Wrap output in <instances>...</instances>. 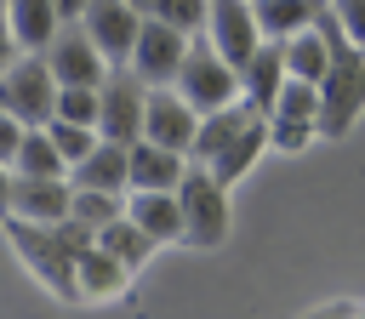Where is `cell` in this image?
Returning a JSON list of instances; mask_svg holds the SVG:
<instances>
[{"label": "cell", "mask_w": 365, "mask_h": 319, "mask_svg": "<svg viewBox=\"0 0 365 319\" xmlns=\"http://www.w3.org/2000/svg\"><path fill=\"white\" fill-rule=\"evenodd\" d=\"M251 114H257V108H251L245 97H240V103H228V108H211V114H200V131H194V148H188V160H200V165H205V160H211V154H217V148H222V142H228V137H234V131H240Z\"/></svg>", "instance_id": "24"}, {"label": "cell", "mask_w": 365, "mask_h": 319, "mask_svg": "<svg viewBox=\"0 0 365 319\" xmlns=\"http://www.w3.org/2000/svg\"><path fill=\"white\" fill-rule=\"evenodd\" d=\"M148 17H160V23L182 28V34H200L205 28V0H154Z\"/></svg>", "instance_id": "29"}, {"label": "cell", "mask_w": 365, "mask_h": 319, "mask_svg": "<svg viewBox=\"0 0 365 319\" xmlns=\"http://www.w3.org/2000/svg\"><path fill=\"white\" fill-rule=\"evenodd\" d=\"M11 171H17V177H68V165H63V154L51 148L46 125H29V131H23V142H17V154H11Z\"/></svg>", "instance_id": "25"}, {"label": "cell", "mask_w": 365, "mask_h": 319, "mask_svg": "<svg viewBox=\"0 0 365 319\" xmlns=\"http://www.w3.org/2000/svg\"><path fill=\"white\" fill-rule=\"evenodd\" d=\"M91 239H97V245H103V251H108L114 262H125L131 273H137V268H143V262H148V256L160 251V245H154V239H148V234H143V228H137V222H131L125 211H120L114 222H103V228H97Z\"/></svg>", "instance_id": "23"}, {"label": "cell", "mask_w": 365, "mask_h": 319, "mask_svg": "<svg viewBox=\"0 0 365 319\" xmlns=\"http://www.w3.org/2000/svg\"><path fill=\"white\" fill-rule=\"evenodd\" d=\"M68 182H74V188H108V194H125V142L97 137L91 154L68 165Z\"/></svg>", "instance_id": "19"}, {"label": "cell", "mask_w": 365, "mask_h": 319, "mask_svg": "<svg viewBox=\"0 0 365 319\" xmlns=\"http://www.w3.org/2000/svg\"><path fill=\"white\" fill-rule=\"evenodd\" d=\"M182 171H188V154L160 148V142H148V137L125 142V188H177Z\"/></svg>", "instance_id": "17"}, {"label": "cell", "mask_w": 365, "mask_h": 319, "mask_svg": "<svg viewBox=\"0 0 365 319\" xmlns=\"http://www.w3.org/2000/svg\"><path fill=\"white\" fill-rule=\"evenodd\" d=\"M51 114L57 120H74V125H97V85H57Z\"/></svg>", "instance_id": "28"}, {"label": "cell", "mask_w": 365, "mask_h": 319, "mask_svg": "<svg viewBox=\"0 0 365 319\" xmlns=\"http://www.w3.org/2000/svg\"><path fill=\"white\" fill-rule=\"evenodd\" d=\"M325 0H251V17L262 28V40H291L297 28H308L319 17Z\"/></svg>", "instance_id": "21"}, {"label": "cell", "mask_w": 365, "mask_h": 319, "mask_svg": "<svg viewBox=\"0 0 365 319\" xmlns=\"http://www.w3.org/2000/svg\"><path fill=\"white\" fill-rule=\"evenodd\" d=\"M51 103H57V80H51L46 57L40 51H17L0 68V108L17 114L23 125H46L51 120Z\"/></svg>", "instance_id": "5"}, {"label": "cell", "mask_w": 365, "mask_h": 319, "mask_svg": "<svg viewBox=\"0 0 365 319\" xmlns=\"http://www.w3.org/2000/svg\"><path fill=\"white\" fill-rule=\"evenodd\" d=\"M125 291H131V268L114 262V256L91 239V245L74 256V296H80V302H120Z\"/></svg>", "instance_id": "14"}, {"label": "cell", "mask_w": 365, "mask_h": 319, "mask_svg": "<svg viewBox=\"0 0 365 319\" xmlns=\"http://www.w3.org/2000/svg\"><path fill=\"white\" fill-rule=\"evenodd\" d=\"M0 234L11 239V251L23 256V268L57 296V302H80L74 296V256L91 245V228H80L74 216L63 222H29V216H0Z\"/></svg>", "instance_id": "1"}, {"label": "cell", "mask_w": 365, "mask_h": 319, "mask_svg": "<svg viewBox=\"0 0 365 319\" xmlns=\"http://www.w3.org/2000/svg\"><path fill=\"white\" fill-rule=\"evenodd\" d=\"M314 28H319L325 46H331V68L319 74V137H325V142H342V137L365 120V51L348 46V34L336 28L331 6H319Z\"/></svg>", "instance_id": "2"}, {"label": "cell", "mask_w": 365, "mask_h": 319, "mask_svg": "<svg viewBox=\"0 0 365 319\" xmlns=\"http://www.w3.org/2000/svg\"><path fill=\"white\" fill-rule=\"evenodd\" d=\"M188 40H194V34H182V28L160 23V17H143V23H137V40H131L125 68H131L143 85H171V80H177V68H182Z\"/></svg>", "instance_id": "7"}, {"label": "cell", "mask_w": 365, "mask_h": 319, "mask_svg": "<svg viewBox=\"0 0 365 319\" xmlns=\"http://www.w3.org/2000/svg\"><path fill=\"white\" fill-rule=\"evenodd\" d=\"M302 319H354V302H319V308H308Z\"/></svg>", "instance_id": "32"}, {"label": "cell", "mask_w": 365, "mask_h": 319, "mask_svg": "<svg viewBox=\"0 0 365 319\" xmlns=\"http://www.w3.org/2000/svg\"><path fill=\"white\" fill-rule=\"evenodd\" d=\"M46 137H51V148L63 154V165H74V160H86L91 154V142H97V125H74V120H46Z\"/></svg>", "instance_id": "27"}, {"label": "cell", "mask_w": 365, "mask_h": 319, "mask_svg": "<svg viewBox=\"0 0 365 319\" xmlns=\"http://www.w3.org/2000/svg\"><path fill=\"white\" fill-rule=\"evenodd\" d=\"M262 154H268V114H251V120H245V125H240V131H234V137L205 160V171H211L217 182H228V188H234V182H240Z\"/></svg>", "instance_id": "16"}, {"label": "cell", "mask_w": 365, "mask_h": 319, "mask_svg": "<svg viewBox=\"0 0 365 319\" xmlns=\"http://www.w3.org/2000/svg\"><path fill=\"white\" fill-rule=\"evenodd\" d=\"M125 216L154 245H182V205L177 188H125Z\"/></svg>", "instance_id": "13"}, {"label": "cell", "mask_w": 365, "mask_h": 319, "mask_svg": "<svg viewBox=\"0 0 365 319\" xmlns=\"http://www.w3.org/2000/svg\"><path fill=\"white\" fill-rule=\"evenodd\" d=\"M279 51H285V74L291 80H308V85H319V74L331 68V46H325V34L308 23V28H297L291 40H279Z\"/></svg>", "instance_id": "22"}, {"label": "cell", "mask_w": 365, "mask_h": 319, "mask_svg": "<svg viewBox=\"0 0 365 319\" xmlns=\"http://www.w3.org/2000/svg\"><path fill=\"white\" fill-rule=\"evenodd\" d=\"M6 17H11V40H17V51H46L51 34L63 28V17H57L51 0H6Z\"/></svg>", "instance_id": "20"}, {"label": "cell", "mask_w": 365, "mask_h": 319, "mask_svg": "<svg viewBox=\"0 0 365 319\" xmlns=\"http://www.w3.org/2000/svg\"><path fill=\"white\" fill-rule=\"evenodd\" d=\"M148 6H154V0H131V11H137V17H148Z\"/></svg>", "instance_id": "36"}, {"label": "cell", "mask_w": 365, "mask_h": 319, "mask_svg": "<svg viewBox=\"0 0 365 319\" xmlns=\"http://www.w3.org/2000/svg\"><path fill=\"white\" fill-rule=\"evenodd\" d=\"M40 57H46V68H51L57 85H103V74H108V57L91 46V34L80 23H63Z\"/></svg>", "instance_id": "10"}, {"label": "cell", "mask_w": 365, "mask_h": 319, "mask_svg": "<svg viewBox=\"0 0 365 319\" xmlns=\"http://www.w3.org/2000/svg\"><path fill=\"white\" fill-rule=\"evenodd\" d=\"M17 57V40H11V17H6V0H0V68Z\"/></svg>", "instance_id": "33"}, {"label": "cell", "mask_w": 365, "mask_h": 319, "mask_svg": "<svg viewBox=\"0 0 365 319\" xmlns=\"http://www.w3.org/2000/svg\"><path fill=\"white\" fill-rule=\"evenodd\" d=\"M120 211H125V194H108V188H74V194H68V216H74L80 228H91V234H97L103 222H114Z\"/></svg>", "instance_id": "26"}, {"label": "cell", "mask_w": 365, "mask_h": 319, "mask_svg": "<svg viewBox=\"0 0 365 319\" xmlns=\"http://www.w3.org/2000/svg\"><path fill=\"white\" fill-rule=\"evenodd\" d=\"M325 6H331L336 28L348 34V46H359V51H365V0H325Z\"/></svg>", "instance_id": "30"}, {"label": "cell", "mask_w": 365, "mask_h": 319, "mask_svg": "<svg viewBox=\"0 0 365 319\" xmlns=\"http://www.w3.org/2000/svg\"><path fill=\"white\" fill-rule=\"evenodd\" d=\"M171 85L182 91V103H188L194 114H211V108L240 103V68H234V63H222V57H217V46H211L205 34H194V40H188L182 68H177V80H171Z\"/></svg>", "instance_id": "4"}, {"label": "cell", "mask_w": 365, "mask_h": 319, "mask_svg": "<svg viewBox=\"0 0 365 319\" xmlns=\"http://www.w3.org/2000/svg\"><path fill=\"white\" fill-rule=\"evenodd\" d=\"M308 142H319V85L285 80L274 108H268V148L274 154H302Z\"/></svg>", "instance_id": "6"}, {"label": "cell", "mask_w": 365, "mask_h": 319, "mask_svg": "<svg viewBox=\"0 0 365 319\" xmlns=\"http://www.w3.org/2000/svg\"><path fill=\"white\" fill-rule=\"evenodd\" d=\"M23 131H29V125L0 108V160H6V165H11V154H17V142H23Z\"/></svg>", "instance_id": "31"}, {"label": "cell", "mask_w": 365, "mask_h": 319, "mask_svg": "<svg viewBox=\"0 0 365 319\" xmlns=\"http://www.w3.org/2000/svg\"><path fill=\"white\" fill-rule=\"evenodd\" d=\"M51 6H57L63 23H80V11H86V0H51Z\"/></svg>", "instance_id": "34"}, {"label": "cell", "mask_w": 365, "mask_h": 319, "mask_svg": "<svg viewBox=\"0 0 365 319\" xmlns=\"http://www.w3.org/2000/svg\"><path fill=\"white\" fill-rule=\"evenodd\" d=\"M285 80H291V74H285V51H279V40H262V46L251 51V63L240 68V97H245L257 114H268Z\"/></svg>", "instance_id": "18"}, {"label": "cell", "mask_w": 365, "mask_h": 319, "mask_svg": "<svg viewBox=\"0 0 365 319\" xmlns=\"http://www.w3.org/2000/svg\"><path fill=\"white\" fill-rule=\"evenodd\" d=\"M68 194L74 182L68 177H17L11 171V216H29V222H63L68 216Z\"/></svg>", "instance_id": "15"}, {"label": "cell", "mask_w": 365, "mask_h": 319, "mask_svg": "<svg viewBox=\"0 0 365 319\" xmlns=\"http://www.w3.org/2000/svg\"><path fill=\"white\" fill-rule=\"evenodd\" d=\"M194 131H200V114L182 103V91L177 85H148V97H143V137L160 142V148L188 154L194 148Z\"/></svg>", "instance_id": "11"}, {"label": "cell", "mask_w": 365, "mask_h": 319, "mask_svg": "<svg viewBox=\"0 0 365 319\" xmlns=\"http://www.w3.org/2000/svg\"><path fill=\"white\" fill-rule=\"evenodd\" d=\"M6 205H11V165L0 160V216H6Z\"/></svg>", "instance_id": "35"}, {"label": "cell", "mask_w": 365, "mask_h": 319, "mask_svg": "<svg viewBox=\"0 0 365 319\" xmlns=\"http://www.w3.org/2000/svg\"><path fill=\"white\" fill-rule=\"evenodd\" d=\"M211 46H217V57L222 63H234V68H245L251 63V51L262 46V28H257V17H251V0H205V28H200Z\"/></svg>", "instance_id": "9"}, {"label": "cell", "mask_w": 365, "mask_h": 319, "mask_svg": "<svg viewBox=\"0 0 365 319\" xmlns=\"http://www.w3.org/2000/svg\"><path fill=\"white\" fill-rule=\"evenodd\" d=\"M137 11H131V0H86V11H80V28L91 34V46L108 57V68H125V57H131V40H137Z\"/></svg>", "instance_id": "12"}, {"label": "cell", "mask_w": 365, "mask_h": 319, "mask_svg": "<svg viewBox=\"0 0 365 319\" xmlns=\"http://www.w3.org/2000/svg\"><path fill=\"white\" fill-rule=\"evenodd\" d=\"M177 205H182V245H188V251H217V245H228V228H234L228 182H217L200 160H188L182 182H177Z\"/></svg>", "instance_id": "3"}, {"label": "cell", "mask_w": 365, "mask_h": 319, "mask_svg": "<svg viewBox=\"0 0 365 319\" xmlns=\"http://www.w3.org/2000/svg\"><path fill=\"white\" fill-rule=\"evenodd\" d=\"M143 97H148V85L131 68H108L97 85V137L137 142L143 137Z\"/></svg>", "instance_id": "8"}]
</instances>
